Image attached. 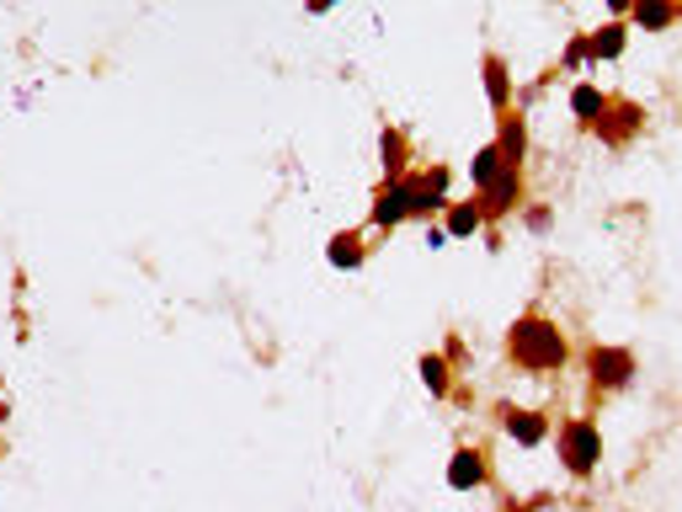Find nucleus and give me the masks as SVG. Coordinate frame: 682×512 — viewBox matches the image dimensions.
I'll use <instances>...</instances> for the list:
<instances>
[{
    "mask_svg": "<svg viewBox=\"0 0 682 512\" xmlns=\"http://www.w3.org/2000/svg\"><path fill=\"white\" fill-rule=\"evenodd\" d=\"M506 353L517 368H528V374H549V368H560L565 363V332L555 321H544V315H523L512 332H506Z\"/></svg>",
    "mask_w": 682,
    "mask_h": 512,
    "instance_id": "f257e3e1",
    "label": "nucleus"
},
{
    "mask_svg": "<svg viewBox=\"0 0 682 512\" xmlns=\"http://www.w3.org/2000/svg\"><path fill=\"white\" fill-rule=\"evenodd\" d=\"M560 459L570 476H592L597 459H602V438H597L592 422H565L560 432Z\"/></svg>",
    "mask_w": 682,
    "mask_h": 512,
    "instance_id": "f03ea898",
    "label": "nucleus"
},
{
    "mask_svg": "<svg viewBox=\"0 0 682 512\" xmlns=\"http://www.w3.org/2000/svg\"><path fill=\"white\" fill-rule=\"evenodd\" d=\"M587 368H592L597 390H623V385L634 379V353H629V347H592Z\"/></svg>",
    "mask_w": 682,
    "mask_h": 512,
    "instance_id": "7ed1b4c3",
    "label": "nucleus"
},
{
    "mask_svg": "<svg viewBox=\"0 0 682 512\" xmlns=\"http://www.w3.org/2000/svg\"><path fill=\"white\" fill-rule=\"evenodd\" d=\"M634 128H646V107H634V102H608V113L597 118V134L608 145H623Z\"/></svg>",
    "mask_w": 682,
    "mask_h": 512,
    "instance_id": "20e7f679",
    "label": "nucleus"
},
{
    "mask_svg": "<svg viewBox=\"0 0 682 512\" xmlns=\"http://www.w3.org/2000/svg\"><path fill=\"white\" fill-rule=\"evenodd\" d=\"M448 485L453 491H470V485H485V459L475 449H459L448 459Z\"/></svg>",
    "mask_w": 682,
    "mask_h": 512,
    "instance_id": "39448f33",
    "label": "nucleus"
},
{
    "mask_svg": "<svg viewBox=\"0 0 682 512\" xmlns=\"http://www.w3.org/2000/svg\"><path fill=\"white\" fill-rule=\"evenodd\" d=\"M629 17H634V28H640V32H661V28H672L678 0H634V6H629Z\"/></svg>",
    "mask_w": 682,
    "mask_h": 512,
    "instance_id": "423d86ee",
    "label": "nucleus"
},
{
    "mask_svg": "<svg viewBox=\"0 0 682 512\" xmlns=\"http://www.w3.org/2000/svg\"><path fill=\"white\" fill-rule=\"evenodd\" d=\"M502 422H506V432H512V438H517V443H523V449H534V443H544V417H538V411H512V406H506L502 411Z\"/></svg>",
    "mask_w": 682,
    "mask_h": 512,
    "instance_id": "0eeeda50",
    "label": "nucleus"
},
{
    "mask_svg": "<svg viewBox=\"0 0 682 512\" xmlns=\"http://www.w3.org/2000/svg\"><path fill=\"white\" fill-rule=\"evenodd\" d=\"M623 43H629V28H623V22H608L602 32L587 38V60H619Z\"/></svg>",
    "mask_w": 682,
    "mask_h": 512,
    "instance_id": "6e6552de",
    "label": "nucleus"
},
{
    "mask_svg": "<svg viewBox=\"0 0 682 512\" xmlns=\"http://www.w3.org/2000/svg\"><path fill=\"white\" fill-rule=\"evenodd\" d=\"M512 198H517V166H502V171H496V181L485 187V203H480V209L502 213V209H512Z\"/></svg>",
    "mask_w": 682,
    "mask_h": 512,
    "instance_id": "1a4fd4ad",
    "label": "nucleus"
},
{
    "mask_svg": "<svg viewBox=\"0 0 682 512\" xmlns=\"http://www.w3.org/2000/svg\"><path fill=\"white\" fill-rule=\"evenodd\" d=\"M570 113H576L581 123H597L602 113H608V96H602L597 86H576L570 91Z\"/></svg>",
    "mask_w": 682,
    "mask_h": 512,
    "instance_id": "9d476101",
    "label": "nucleus"
},
{
    "mask_svg": "<svg viewBox=\"0 0 682 512\" xmlns=\"http://www.w3.org/2000/svg\"><path fill=\"white\" fill-rule=\"evenodd\" d=\"M480 219H485L480 203H453V209H448V236H475Z\"/></svg>",
    "mask_w": 682,
    "mask_h": 512,
    "instance_id": "9b49d317",
    "label": "nucleus"
},
{
    "mask_svg": "<svg viewBox=\"0 0 682 512\" xmlns=\"http://www.w3.org/2000/svg\"><path fill=\"white\" fill-rule=\"evenodd\" d=\"M496 150H502L506 166H517V160H523V123H517V118H502V145H496Z\"/></svg>",
    "mask_w": 682,
    "mask_h": 512,
    "instance_id": "f8f14e48",
    "label": "nucleus"
},
{
    "mask_svg": "<svg viewBox=\"0 0 682 512\" xmlns=\"http://www.w3.org/2000/svg\"><path fill=\"white\" fill-rule=\"evenodd\" d=\"M502 166H506V160H502V150H496V145L475 155V187H480V192H485V187L496 181V171H502Z\"/></svg>",
    "mask_w": 682,
    "mask_h": 512,
    "instance_id": "ddd939ff",
    "label": "nucleus"
},
{
    "mask_svg": "<svg viewBox=\"0 0 682 512\" xmlns=\"http://www.w3.org/2000/svg\"><path fill=\"white\" fill-rule=\"evenodd\" d=\"M330 262H336V268H357V262H363L357 236H336V241H330Z\"/></svg>",
    "mask_w": 682,
    "mask_h": 512,
    "instance_id": "4468645a",
    "label": "nucleus"
},
{
    "mask_svg": "<svg viewBox=\"0 0 682 512\" xmlns=\"http://www.w3.org/2000/svg\"><path fill=\"white\" fill-rule=\"evenodd\" d=\"M421 379L432 395H448V363L443 358H421Z\"/></svg>",
    "mask_w": 682,
    "mask_h": 512,
    "instance_id": "2eb2a0df",
    "label": "nucleus"
},
{
    "mask_svg": "<svg viewBox=\"0 0 682 512\" xmlns=\"http://www.w3.org/2000/svg\"><path fill=\"white\" fill-rule=\"evenodd\" d=\"M485 86H491V102L506 107V64L502 60H485Z\"/></svg>",
    "mask_w": 682,
    "mask_h": 512,
    "instance_id": "dca6fc26",
    "label": "nucleus"
},
{
    "mask_svg": "<svg viewBox=\"0 0 682 512\" xmlns=\"http://www.w3.org/2000/svg\"><path fill=\"white\" fill-rule=\"evenodd\" d=\"M581 60H587V38H576V43L565 49V64H581Z\"/></svg>",
    "mask_w": 682,
    "mask_h": 512,
    "instance_id": "f3484780",
    "label": "nucleus"
},
{
    "mask_svg": "<svg viewBox=\"0 0 682 512\" xmlns=\"http://www.w3.org/2000/svg\"><path fill=\"white\" fill-rule=\"evenodd\" d=\"M629 6H634V0H608V11H613V17H623Z\"/></svg>",
    "mask_w": 682,
    "mask_h": 512,
    "instance_id": "a211bd4d",
    "label": "nucleus"
},
{
    "mask_svg": "<svg viewBox=\"0 0 682 512\" xmlns=\"http://www.w3.org/2000/svg\"><path fill=\"white\" fill-rule=\"evenodd\" d=\"M330 6H336V0H309V11H330Z\"/></svg>",
    "mask_w": 682,
    "mask_h": 512,
    "instance_id": "6ab92c4d",
    "label": "nucleus"
}]
</instances>
